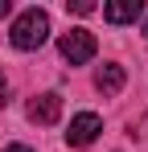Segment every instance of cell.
<instances>
[{
  "label": "cell",
  "mask_w": 148,
  "mask_h": 152,
  "mask_svg": "<svg viewBox=\"0 0 148 152\" xmlns=\"http://www.w3.org/2000/svg\"><path fill=\"white\" fill-rule=\"evenodd\" d=\"M49 41V12L45 8H25L12 21V45L17 50H41Z\"/></svg>",
  "instance_id": "6da1fadb"
},
{
  "label": "cell",
  "mask_w": 148,
  "mask_h": 152,
  "mask_svg": "<svg viewBox=\"0 0 148 152\" xmlns=\"http://www.w3.org/2000/svg\"><path fill=\"white\" fill-rule=\"evenodd\" d=\"M58 50H62V58H66L70 66H82V62H91V58H95L99 41H95V33H86V29H70V33H62Z\"/></svg>",
  "instance_id": "7a4b0ae2"
},
{
  "label": "cell",
  "mask_w": 148,
  "mask_h": 152,
  "mask_svg": "<svg viewBox=\"0 0 148 152\" xmlns=\"http://www.w3.org/2000/svg\"><path fill=\"white\" fill-rule=\"evenodd\" d=\"M99 132H103V119H99L95 111H82V115H74V119H70L66 144H70V148H86V144L95 140Z\"/></svg>",
  "instance_id": "3957f363"
},
{
  "label": "cell",
  "mask_w": 148,
  "mask_h": 152,
  "mask_svg": "<svg viewBox=\"0 0 148 152\" xmlns=\"http://www.w3.org/2000/svg\"><path fill=\"white\" fill-rule=\"evenodd\" d=\"M29 119H33V124H41V127L58 124V119H62V95H53V91L37 95V99L29 103Z\"/></svg>",
  "instance_id": "277c9868"
},
{
  "label": "cell",
  "mask_w": 148,
  "mask_h": 152,
  "mask_svg": "<svg viewBox=\"0 0 148 152\" xmlns=\"http://www.w3.org/2000/svg\"><path fill=\"white\" fill-rule=\"evenodd\" d=\"M140 12H144L140 0H111V4H103V17H107L111 25H127V21H136Z\"/></svg>",
  "instance_id": "5b68a950"
},
{
  "label": "cell",
  "mask_w": 148,
  "mask_h": 152,
  "mask_svg": "<svg viewBox=\"0 0 148 152\" xmlns=\"http://www.w3.org/2000/svg\"><path fill=\"white\" fill-rule=\"evenodd\" d=\"M95 86L103 91V95H119V91H123V66L107 62V66H103V70L95 74Z\"/></svg>",
  "instance_id": "8992f818"
},
{
  "label": "cell",
  "mask_w": 148,
  "mask_h": 152,
  "mask_svg": "<svg viewBox=\"0 0 148 152\" xmlns=\"http://www.w3.org/2000/svg\"><path fill=\"white\" fill-rule=\"evenodd\" d=\"M70 12H78V17H86V12H95V4L91 0H74V4H66Z\"/></svg>",
  "instance_id": "52a82bcc"
},
{
  "label": "cell",
  "mask_w": 148,
  "mask_h": 152,
  "mask_svg": "<svg viewBox=\"0 0 148 152\" xmlns=\"http://www.w3.org/2000/svg\"><path fill=\"white\" fill-rule=\"evenodd\" d=\"M4 152H33V148H29V144H8Z\"/></svg>",
  "instance_id": "ba28073f"
},
{
  "label": "cell",
  "mask_w": 148,
  "mask_h": 152,
  "mask_svg": "<svg viewBox=\"0 0 148 152\" xmlns=\"http://www.w3.org/2000/svg\"><path fill=\"white\" fill-rule=\"evenodd\" d=\"M8 12H12V4H8V0H0V21H4Z\"/></svg>",
  "instance_id": "9c48e42d"
},
{
  "label": "cell",
  "mask_w": 148,
  "mask_h": 152,
  "mask_svg": "<svg viewBox=\"0 0 148 152\" xmlns=\"http://www.w3.org/2000/svg\"><path fill=\"white\" fill-rule=\"evenodd\" d=\"M8 95V78H4V70H0V99Z\"/></svg>",
  "instance_id": "30bf717a"
},
{
  "label": "cell",
  "mask_w": 148,
  "mask_h": 152,
  "mask_svg": "<svg viewBox=\"0 0 148 152\" xmlns=\"http://www.w3.org/2000/svg\"><path fill=\"white\" fill-rule=\"evenodd\" d=\"M144 37H148V21H144Z\"/></svg>",
  "instance_id": "8fae6325"
}]
</instances>
